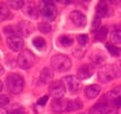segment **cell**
<instances>
[{
    "label": "cell",
    "instance_id": "1",
    "mask_svg": "<svg viewBox=\"0 0 121 114\" xmlns=\"http://www.w3.org/2000/svg\"><path fill=\"white\" fill-rule=\"evenodd\" d=\"M6 86L8 90L12 94H19L23 91L25 86L24 78L17 73H10L6 78Z\"/></svg>",
    "mask_w": 121,
    "mask_h": 114
},
{
    "label": "cell",
    "instance_id": "2",
    "mask_svg": "<svg viewBox=\"0 0 121 114\" xmlns=\"http://www.w3.org/2000/svg\"><path fill=\"white\" fill-rule=\"evenodd\" d=\"M50 65L53 70L58 72H65L71 68L72 61L68 56L64 54H57L51 58Z\"/></svg>",
    "mask_w": 121,
    "mask_h": 114
},
{
    "label": "cell",
    "instance_id": "3",
    "mask_svg": "<svg viewBox=\"0 0 121 114\" xmlns=\"http://www.w3.org/2000/svg\"><path fill=\"white\" fill-rule=\"evenodd\" d=\"M34 63H35V55L31 50L24 49L19 53L17 58V64L21 68L28 69L34 65Z\"/></svg>",
    "mask_w": 121,
    "mask_h": 114
},
{
    "label": "cell",
    "instance_id": "4",
    "mask_svg": "<svg viewBox=\"0 0 121 114\" xmlns=\"http://www.w3.org/2000/svg\"><path fill=\"white\" fill-rule=\"evenodd\" d=\"M116 77L117 74L113 65H104L97 72V78L101 83H109Z\"/></svg>",
    "mask_w": 121,
    "mask_h": 114
},
{
    "label": "cell",
    "instance_id": "5",
    "mask_svg": "<svg viewBox=\"0 0 121 114\" xmlns=\"http://www.w3.org/2000/svg\"><path fill=\"white\" fill-rule=\"evenodd\" d=\"M39 10L44 18H46L50 21L54 20L57 17V14H58L56 5L53 2H50V1L41 2L40 6H39Z\"/></svg>",
    "mask_w": 121,
    "mask_h": 114
},
{
    "label": "cell",
    "instance_id": "6",
    "mask_svg": "<svg viewBox=\"0 0 121 114\" xmlns=\"http://www.w3.org/2000/svg\"><path fill=\"white\" fill-rule=\"evenodd\" d=\"M61 82L63 83L65 88L67 91H69L71 94L78 93L81 88V83L80 80L74 75H68L61 79Z\"/></svg>",
    "mask_w": 121,
    "mask_h": 114
},
{
    "label": "cell",
    "instance_id": "7",
    "mask_svg": "<svg viewBox=\"0 0 121 114\" xmlns=\"http://www.w3.org/2000/svg\"><path fill=\"white\" fill-rule=\"evenodd\" d=\"M65 91H66V88L61 81L52 82L48 88V92H49L50 96L53 97L54 99L62 98L63 95L65 94Z\"/></svg>",
    "mask_w": 121,
    "mask_h": 114
},
{
    "label": "cell",
    "instance_id": "8",
    "mask_svg": "<svg viewBox=\"0 0 121 114\" xmlns=\"http://www.w3.org/2000/svg\"><path fill=\"white\" fill-rule=\"evenodd\" d=\"M106 97L107 96H103L99 102L94 104L90 108L89 113L90 114H109L111 112V107L108 104Z\"/></svg>",
    "mask_w": 121,
    "mask_h": 114
},
{
    "label": "cell",
    "instance_id": "9",
    "mask_svg": "<svg viewBox=\"0 0 121 114\" xmlns=\"http://www.w3.org/2000/svg\"><path fill=\"white\" fill-rule=\"evenodd\" d=\"M95 72V66L93 64H84L78 69V78L79 80H86L93 76Z\"/></svg>",
    "mask_w": 121,
    "mask_h": 114
},
{
    "label": "cell",
    "instance_id": "10",
    "mask_svg": "<svg viewBox=\"0 0 121 114\" xmlns=\"http://www.w3.org/2000/svg\"><path fill=\"white\" fill-rule=\"evenodd\" d=\"M8 47L13 51H20L24 48V40L21 36H9L7 38Z\"/></svg>",
    "mask_w": 121,
    "mask_h": 114
},
{
    "label": "cell",
    "instance_id": "11",
    "mask_svg": "<svg viewBox=\"0 0 121 114\" xmlns=\"http://www.w3.org/2000/svg\"><path fill=\"white\" fill-rule=\"evenodd\" d=\"M70 19L73 22V24L78 28H83L87 24L86 16L79 10H73L70 13Z\"/></svg>",
    "mask_w": 121,
    "mask_h": 114
},
{
    "label": "cell",
    "instance_id": "12",
    "mask_svg": "<svg viewBox=\"0 0 121 114\" xmlns=\"http://www.w3.org/2000/svg\"><path fill=\"white\" fill-rule=\"evenodd\" d=\"M69 100L65 98H60V99H54L51 103V109L54 113H61L63 111H66L68 106Z\"/></svg>",
    "mask_w": 121,
    "mask_h": 114
},
{
    "label": "cell",
    "instance_id": "13",
    "mask_svg": "<svg viewBox=\"0 0 121 114\" xmlns=\"http://www.w3.org/2000/svg\"><path fill=\"white\" fill-rule=\"evenodd\" d=\"M23 11L27 17L31 19H37L39 17V8H37V6L33 2H27L26 4H25V6L23 7Z\"/></svg>",
    "mask_w": 121,
    "mask_h": 114
},
{
    "label": "cell",
    "instance_id": "14",
    "mask_svg": "<svg viewBox=\"0 0 121 114\" xmlns=\"http://www.w3.org/2000/svg\"><path fill=\"white\" fill-rule=\"evenodd\" d=\"M95 16L99 17L100 19L103 17L110 16V7L108 6L107 2L100 1L95 8Z\"/></svg>",
    "mask_w": 121,
    "mask_h": 114
},
{
    "label": "cell",
    "instance_id": "15",
    "mask_svg": "<svg viewBox=\"0 0 121 114\" xmlns=\"http://www.w3.org/2000/svg\"><path fill=\"white\" fill-rule=\"evenodd\" d=\"M17 28L20 36H28L33 31V25L28 21H21Z\"/></svg>",
    "mask_w": 121,
    "mask_h": 114
},
{
    "label": "cell",
    "instance_id": "16",
    "mask_svg": "<svg viewBox=\"0 0 121 114\" xmlns=\"http://www.w3.org/2000/svg\"><path fill=\"white\" fill-rule=\"evenodd\" d=\"M54 77L53 69L50 67H44L40 73V80L43 84H51Z\"/></svg>",
    "mask_w": 121,
    "mask_h": 114
},
{
    "label": "cell",
    "instance_id": "17",
    "mask_svg": "<svg viewBox=\"0 0 121 114\" xmlns=\"http://www.w3.org/2000/svg\"><path fill=\"white\" fill-rule=\"evenodd\" d=\"M100 90L101 88L98 85H91L85 87L84 94L88 99H95V97L98 96V94L100 93Z\"/></svg>",
    "mask_w": 121,
    "mask_h": 114
},
{
    "label": "cell",
    "instance_id": "18",
    "mask_svg": "<svg viewBox=\"0 0 121 114\" xmlns=\"http://www.w3.org/2000/svg\"><path fill=\"white\" fill-rule=\"evenodd\" d=\"M106 59V56L104 54V52L102 50H95L92 54H91V61H92V64L95 66H97V65H101Z\"/></svg>",
    "mask_w": 121,
    "mask_h": 114
},
{
    "label": "cell",
    "instance_id": "19",
    "mask_svg": "<svg viewBox=\"0 0 121 114\" xmlns=\"http://www.w3.org/2000/svg\"><path fill=\"white\" fill-rule=\"evenodd\" d=\"M82 106H83V103L79 99H75V100L68 102V106H67L66 111H69V112L76 111V110L80 109Z\"/></svg>",
    "mask_w": 121,
    "mask_h": 114
},
{
    "label": "cell",
    "instance_id": "20",
    "mask_svg": "<svg viewBox=\"0 0 121 114\" xmlns=\"http://www.w3.org/2000/svg\"><path fill=\"white\" fill-rule=\"evenodd\" d=\"M32 45L38 49V50H43L46 47V42L43 37L37 36L35 38H33L32 40Z\"/></svg>",
    "mask_w": 121,
    "mask_h": 114
},
{
    "label": "cell",
    "instance_id": "21",
    "mask_svg": "<svg viewBox=\"0 0 121 114\" xmlns=\"http://www.w3.org/2000/svg\"><path fill=\"white\" fill-rule=\"evenodd\" d=\"M10 16V11L9 7L5 4H0V22L7 20Z\"/></svg>",
    "mask_w": 121,
    "mask_h": 114
},
{
    "label": "cell",
    "instance_id": "22",
    "mask_svg": "<svg viewBox=\"0 0 121 114\" xmlns=\"http://www.w3.org/2000/svg\"><path fill=\"white\" fill-rule=\"evenodd\" d=\"M106 96L108 97V99H110L112 101L116 99V98H118V97H120L121 96V85L113 87L112 89H111Z\"/></svg>",
    "mask_w": 121,
    "mask_h": 114
},
{
    "label": "cell",
    "instance_id": "23",
    "mask_svg": "<svg viewBox=\"0 0 121 114\" xmlns=\"http://www.w3.org/2000/svg\"><path fill=\"white\" fill-rule=\"evenodd\" d=\"M107 34H108V28H107V27L103 26L95 32V40L99 41V42H102L106 39Z\"/></svg>",
    "mask_w": 121,
    "mask_h": 114
},
{
    "label": "cell",
    "instance_id": "24",
    "mask_svg": "<svg viewBox=\"0 0 121 114\" xmlns=\"http://www.w3.org/2000/svg\"><path fill=\"white\" fill-rule=\"evenodd\" d=\"M111 42L114 45L121 44V29H114L111 32Z\"/></svg>",
    "mask_w": 121,
    "mask_h": 114
},
{
    "label": "cell",
    "instance_id": "25",
    "mask_svg": "<svg viewBox=\"0 0 121 114\" xmlns=\"http://www.w3.org/2000/svg\"><path fill=\"white\" fill-rule=\"evenodd\" d=\"M106 48L108 49V51L111 53L112 56L113 57H118L121 55V48L116 47V46H113L112 44H110V43H107L106 44Z\"/></svg>",
    "mask_w": 121,
    "mask_h": 114
},
{
    "label": "cell",
    "instance_id": "26",
    "mask_svg": "<svg viewBox=\"0 0 121 114\" xmlns=\"http://www.w3.org/2000/svg\"><path fill=\"white\" fill-rule=\"evenodd\" d=\"M4 32L6 35H8V37L9 36H15V35H19V31H18V28L17 25L16 26H8L4 28Z\"/></svg>",
    "mask_w": 121,
    "mask_h": 114
},
{
    "label": "cell",
    "instance_id": "27",
    "mask_svg": "<svg viewBox=\"0 0 121 114\" xmlns=\"http://www.w3.org/2000/svg\"><path fill=\"white\" fill-rule=\"evenodd\" d=\"M73 42H74L73 38H71L68 35H62L59 38V43L62 47H70L73 45Z\"/></svg>",
    "mask_w": 121,
    "mask_h": 114
},
{
    "label": "cell",
    "instance_id": "28",
    "mask_svg": "<svg viewBox=\"0 0 121 114\" xmlns=\"http://www.w3.org/2000/svg\"><path fill=\"white\" fill-rule=\"evenodd\" d=\"M7 6L9 8L13 9V10H19V9H23V7L25 6V2L24 1H21V0L8 1L7 2Z\"/></svg>",
    "mask_w": 121,
    "mask_h": 114
},
{
    "label": "cell",
    "instance_id": "29",
    "mask_svg": "<svg viewBox=\"0 0 121 114\" xmlns=\"http://www.w3.org/2000/svg\"><path fill=\"white\" fill-rule=\"evenodd\" d=\"M38 29L43 33H48L51 31V26L46 22H41L38 25Z\"/></svg>",
    "mask_w": 121,
    "mask_h": 114
},
{
    "label": "cell",
    "instance_id": "30",
    "mask_svg": "<svg viewBox=\"0 0 121 114\" xmlns=\"http://www.w3.org/2000/svg\"><path fill=\"white\" fill-rule=\"evenodd\" d=\"M100 22H101V19L97 16H95L94 20H93V23H92V26H91V30L93 32H96L101 27H100Z\"/></svg>",
    "mask_w": 121,
    "mask_h": 114
},
{
    "label": "cell",
    "instance_id": "31",
    "mask_svg": "<svg viewBox=\"0 0 121 114\" xmlns=\"http://www.w3.org/2000/svg\"><path fill=\"white\" fill-rule=\"evenodd\" d=\"M77 40H78V44L80 46H85L88 43L89 38H88L87 34H79V35H78Z\"/></svg>",
    "mask_w": 121,
    "mask_h": 114
},
{
    "label": "cell",
    "instance_id": "32",
    "mask_svg": "<svg viewBox=\"0 0 121 114\" xmlns=\"http://www.w3.org/2000/svg\"><path fill=\"white\" fill-rule=\"evenodd\" d=\"M9 104V97L2 94L0 95V107H5Z\"/></svg>",
    "mask_w": 121,
    "mask_h": 114
},
{
    "label": "cell",
    "instance_id": "33",
    "mask_svg": "<svg viewBox=\"0 0 121 114\" xmlns=\"http://www.w3.org/2000/svg\"><path fill=\"white\" fill-rule=\"evenodd\" d=\"M5 114H26V111L23 107H15L8 110Z\"/></svg>",
    "mask_w": 121,
    "mask_h": 114
},
{
    "label": "cell",
    "instance_id": "34",
    "mask_svg": "<svg viewBox=\"0 0 121 114\" xmlns=\"http://www.w3.org/2000/svg\"><path fill=\"white\" fill-rule=\"evenodd\" d=\"M47 101H48V96L47 95H44V96H43V97H41L39 100H38V102H37V104H39V105H44L46 103H47Z\"/></svg>",
    "mask_w": 121,
    "mask_h": 114
},
{
    "label": "cell",
    "instance_id": "35",
    "mask_svg": "<svg viewBox=\"0 0 121 114\" xmlns=\"http://www.w3.org/2000/svg\"><path fill=\"white\" fill-rule=\"evenodd\" d=\"M113 66H114L117 77H121V64H114Z\"/></svg>",
    "mask_w": 121,
    "mask_h": 114
},
{
    "label": "cell",
    "instance_id": "36",
    "mask_svg": "<svg viewBox=\"0 0 121 114\" xmlns=\"http://www.w3.org/2000/svg\"><path fill=\"white\" fill-rule=\"evenodd\" d=\"M112 104H113L115 106L120 107V106H121V96L118 97V98H116V99H114V100H112Z\"/></svg>",
    "mask_w": 121,
    "mask_h": 114
},
{
    "label": "cell",
    "instance_id": "37",
    "mask_svg": "<svg viewBox=\"0 0 121 114\" xmlns=\"http://www.w3.org/2000/svg\"><path fill=\"white\" fill-rule=\"evenodd\" d=\"M74 55L76 56V57H78V58H80V57H82L83 56V51L82 50H79V49H76V50H74Z\"/></svg>",
    "mask_w": 121,
    "mask_h": 114
},
{
    "label": "cell",
    "instance_id": "38",
    "mask_svg": "<svg viewBox=\"0 0 121 114\" xmlns=\"http://www.w3.org/2000/svg\"><path fill=\"white\" fill-rule=\"evenodd\" d=\"M3 73H4V67H3L2 66H0V76H1Z\"/></svg>",
    "mask_w": 121,
    "mask_h": 114
},
{
    "label": "cell",
    "instance_id": "39",
    "mask_svg": "<svg viewBox=\"0 0 121 114\" xmlns=\"http://www.w3.org/2000/svg\"><path fill=\"white\" fill-rule=\"evenodd\" d=\"M2 89H3V83L0 81V92L2 91Z\"/></svg>",
    "mask_w": 121,
    "mask_h": 114
},
{
    "label": "cell",
    "instance_id": "40",
    "mask_svg": "<svg viewBox=\"0 0 121 114\" xmlns=\"http://www.w3.org/2000/svg\"><path fill=\"white\" fill-rule=\"evenodd\" d=\"M117 114H121V106L118 107V110H117Z\"/></svg>",
    "mask_w": 121,
    "mask_h": 114
},
{
    "label": "cell",
    "instance_id": "41",
    "mask_svg": "<svg viewBox=\"0 0 121 114\" xmlns=\"http://www.w3.org/2000/svg\"><path fill=\"white\" fill-rule=\"evenodd\" d=\"M79 114H84V113H79Z\"/></svg>",
    "mask_w": 121,
    "mask_h": 114
}]
</instances>
